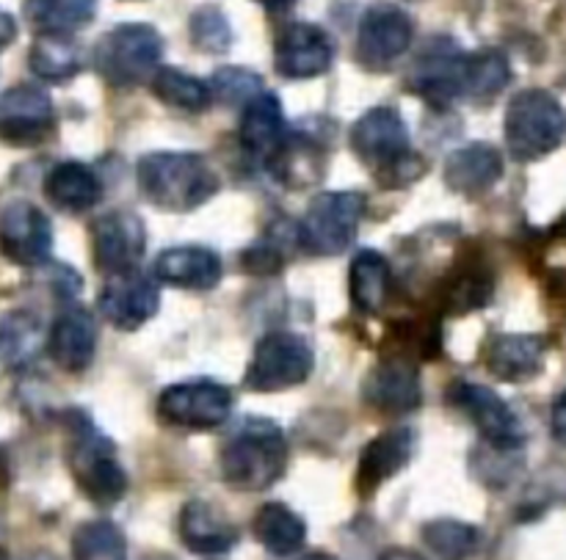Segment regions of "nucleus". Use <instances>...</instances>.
<instances>
[{
    "label": "nucleus",
    "mask_w": 566,
    "mask_h": 560,
    "mask_svg": "<svg viewBox=\"0 0 566 560\" xmlns=\"http://www.w3.org/2000/svg\"><path fill=\"white\" fill-rule=\"evenodd\" d=\"M332 59H335V42L324 28L313 22H291L276 39V72L291 81L324 75L332 66Z\"/></svg>",
    "instance_id": "obj_14"
},
{
    "label": "nucleus",
    "mask_w": 566,
    "mask_h": 560,
    "mask_svg": "<svg viewBox=\"0 0 566 560\" xmlns=\"http://www.w3.org/2000/svg\"><path fill=\"white\" fill-rule=\"evenodd\" d=\"M144 197L171 213H188L219 193L221 180L213 166L197 152H153L138 163Z\"/></svg>",
    "instance_id": "obj_3"
},
{
    "label": "nucleus",
    "mask_w": 566,
    "mask_h": 560,
    "mask_svg": "<svg viewBox=\"0 0 566 560\" xmlns=\"http://www.w3.org/2000/svg\"><path fill=\"white\" fill-rule=\"evenodd\" d=\"M468 59L470 53H462L451 42H437L412 66L409 88L434 105L468 97Z\"/></svg>",
    "instance_id": "obj_13"
},
{
    "label": "nucleus",
    "mask_w": 566,
    "mask_h": 560,
    "mask_svg": "<svg viewBox=\"0 0 566 560\" xmlns=\"http://www.w3.org/2000/svg\"><path fill=\"white\" fill-rule=\"evenodd\" d=\"M66 467L83 495L97 506H114L125 497L127 475L116 458V447L94 420L83 412H66Z\"/></svg>",
    "instance_id": "obj_1"
},
{
    "label": "nucleus",
    "mask_w": 566,
    "mask_h": 560,
    "mask_svg": "<svg viewBox=\"0 0 566 560\" xmlns=\"http://www.w3.org/2000/svg\"><path fill=\"white\" fill-rule=\"evenodd\" d=\"M97 0H25V17L39 33H72L92 22Z\"/></svg>",
    "instance_id": "obj_30"
},
{
    "label": "nucleus",
    "mask_w": 566,
    "mask_h": 560,
    "mask_svg": "<svg viewBox=\"0 0 566 560\" xmlns=\"http://www.w3.org/2000/svg\"><path fill=\"white\" fill-rule=\"evenodd\" d=\"M97 348V326L88 309L70 307L55 318L48 337V351L53 362L66 373H83L92 364Z\"/></svg>",
    "instance_id": "obj_19"
},
{
    "label": "nucleus",
    "mask_w": 566,
    "mask_h": 560,
    "mask_svg": "<svg viewBox=\"0 0 566 560\" xmlns=\"http://www.w3.org/2000/svg\"><path fill=\"white\" fill-rule=\"evenodd\" d=\"M365 208L368 202L359 191L321 193L310 202L307 215L298 226V241L315 257L343 254L357 237Z\"/></svg>",
    "instance_id": "obj_7"
},
{
    "label": "nucleus",
    "mask_w": 566,
    "mask_h": 560,
    "mask_svg": "<svg viewBox=\"0 0 566 560\" xmlns=\"http://www.w3.org/2000/svg\"><path fill=\"white\" fill-rule=\"evenodd\" d=\"M238 138H241V144L249 149V152L263 155V158L269 160H274L276 155L285 149L287 125H285V114H282V105L280 99H276V94L263 92L243 105Z\"/></svg>",
    "instance_id": "obj_22"
},
{
    "label": "nucleus",
    "mask_w": 566,
    "mask_h": 560,
    "mask_svg": "<svg viewBox=\"0 0 566 560\" xmlns=\"http://www.w3.org/2000/svg\"><path fill=\"white\" fill-rule=\"evenodd\" d=\"M243 265L254 271V274H274V271L282 268V254L274 246H269V243H260V246L249 249Z\"/></svg>",
    "instance_id": "obj_38"
},
{
    "label": "nucleus",
    "mask_w": 566,
    "mask_h": 560,
    "mask_svg": "<svg viewBox=\"0 0 566 560\" xmlns=\"http://www.w3.org/2000/svg\"><path fill=\"white\" fill-rule=\"evenodd\" d=\"M147 560H166V558H160V556H158V558H147Z\"/></svg>",
    "instance_id": "obj_45"
},
{
    "label": "nucleus",
    "mask_w": 566,
    "mask_h": 560,
    "mask_svg": "<svg viewBox=\"0 0 566 560\" xmlns=\"http://www.w3.org/2000/svg\"><path fill=\"white\" fill-rule=\"evenodd\" d=\"M313 348L293 331H271L254 348L247 384L258 392H280L304 384L313 373Z\"/></svg>",
    "instance_id": "obj_8"
},
{
    "label": "nucleus",
    "mask_w": 566,
    "mask_h": 560,
    "mask_svg": "<svg viewBox=\"0 0 566 560\" xmlns=\"http://www.w3.org/2000/svg\"><path fill=\"white\" fill-rule=\"evenodd\" d=\"M287 442L271 420H247L219 456L221 478L241 492H263L285 475Z\"/></svg>",
    "instance_id": "obj_4"
},
{
    "label": "nucleus",
    "mask_w": 566,
    "mask_h": 560,
    "mask_svg": "<svg viewBox=\"0 0 566 560\" xmlns=\"http://www.w3.org/2000/svg\"><path fill=\"white\" fill-rule=\"evenodd\" d=\"M53 249V226L31 202H11L0 215V252L14 265H39Z\"/></svg>",
    "instance_id": "obj_15"
},
{
    "label": "nucleus",
    "mask_w": 566,
    "mask_h": 560,
    "mask_svg": "<svg viewBox=\"0 0 566 560\" xmlns=\"http://www.w3.org/2000/svg\"><path fill=\"white\" fill-rule=\"evenodd\" d=\"M392 290L390 263L379 252H359L348 271V293L359 313H379Z\"/></svg>",
    "instance_id": "obj_28"
},
{
    "label": "nucleus",
    "mask_w": 566,
    "mask_h": 560,
    "mask_svg": "<svg viewBox=\"0 0 566 560\" xmlns=\"http://www.w3.org/2000/svg\"><path fill=\"white\" fill-rule=\"evenodd\" d=\"M254 536L271 556H293L307 541V525L282 503H265L254 514Z\"/></svg>",
    "instance_id": "obj_29"
},
{
    "label": "nucleus",
    "mask_w": 566,
    "mask_h": 560,
    "mask_svg": "<svg viewBox=\"0 0 566 560\" xmlns=\"http://www.w3.org/2000/svg\"><path fill=\"white\" fill-rule=\"evenodd\" d=\"M354 155L376 171L385 188H401L423 175V158L409 149V130L401 114L387 105L370 108L352 127Z\"/></svg>",
    "instance_id": "obj_2"
},
{
    "label": "nucleus",
    "mask_w": 566,
    "mask_h": 560,
    "mask_svg": "<svg viewBox=\"0 0 566 560\" xmlns=\"http://www.w3.org/2000/svg\"><path fill=\"white\" fill-rule=\"evenodd\" d=\"M566 133V110L545 88H525L509 103L503 136L509 155L523 163L539 160L558 149Z\"/></svg>",
    "instance_id": "obj_5"
},
{
    "label": "nucleus",
    "mask_w": 566,
    "mask_h": 560,
    "mask_svg": "<svg viewBox=\"0 0 566 560\" xmlns=\"http://www.w3.org/2000/svg\"><path fill=\"white\" fill-rule=\"evenodd\" d=\"M412 36L415 25L407 11L392 3H376L359 22L357 59L368 70H385L407 53Z\"/></svg>",
    "instance_id": "obj_11"
},
{
    "label": "nucleus",
    "mask_w": 566,
    "mask_h": 560,
    "mask_svg": "<svg viewBox=\"0 0 566 560\" xmlns=\"http://www.w3.org/2000/svg\"><path fill=\"white\" fill-rule=\"evenodd\" d=\"M191 39L205 53H227L232 44V28L224 11L216 6H202L191 14Z\"/></svg>",
    "instance_id": "obj_36"
},
{
    "label": "nucleus",
    "mask_w": 566,
    "mask_h": 560,
    "mask_svg": "<svg viewBox=\"0 0 566 560\" xmlns=\"http://www.w3.org/2000/svg\"><path fill=\"white\" fill-rule=\"evenodd\" d=\"M547 346L536 335H495L486 342L484 364L501 381H528L545 368Z\"/></svg>",
    "instance_id": "obj_21"
},
{
    "label": "nucleus",
    "mask_w": 566,
    "mask_h": 560,
    "mask_svg": "<svg viewBox=\"0 0 566 560\" xmlns=\"http://www.w3.org/2000/svg\"><path fill=\"white\" fill-rule=\"evenodd\" d=\"M42 342L39 320L28 313H11L0 320V357L9 364H22Z\"/></svg>",
    "instance_id": "obj_34"
},
{
    "label": "nucleus",
    "mask_w": 566,
    "mask_h": 560,
    "mask_svg": "<svg viewBox=\"0 0 566 560\" xmlns=\"http://www.w3.org/2000/svg\"><path fill=\"white\" fill-rule=\"evenodd\" d=\"M260 6H265V9H287L291 3H296V0H258Z\"/></svg>",
    "instance_id": "obj_42"
},
{
    "label": "nucleus",
    "mask_w": 566,
    "mask_h": 560,
    "mask_svg": "<svg viewBox=\"0 0 566 560\" xmlns=\"http://www.w3.org/2000/svg\"><path fill=\"white\" fill-rule=\"evenodd\" d=\"M379 560H426V558H420L418 552H412V550H385L379 556Z\"/></svg>",
    "instance_id": "obj_41"
},
{
    "label": "nucleus",
    "mask_w": 566,
    "mask_h": 560,
    "mask_svg": "<svg viewBox=\"0 0 566 560\" xmlns=\"http://www.w3.org/2000/svg\"><path fill=\"white\" fill-rule=\"evenodd\" d=\"M512 77L506 55L497 50H479L468 59V97L486 99L495 97Z\"/></svg>",
    "instance_id": "obj_35"
},
{
    "label": "nucleus",
    "mask_w": 566,
    "mask_h": 560,
    "mask_svg": "<svg viewBox=\"0 0 566 560\" xmlns=\"http://www.w3.org/2000/svg\"><path fill=\"white\" fill-rule=\"evenodd\" d=\"M53 103L44 88L25 83L0 97V141L31 147L53 130Z\"/></svg>",
    "instance_id": "obj_16"
},
{
    "label": "nucleus",
    "mask_w": 566,
    "mask_h": 560,
    "mask_svg": "<svg viewBox=\"0 0 566 560\" xmlns=\"http://www.w3.org/2000/svg\"><path fill=\"white\" fill-rule=\"evenodd\" d=\"M155 276L186 290H210L221 279V260L205 246L166 249L155 260Z\"/></svg>",
    "instance_id": "obj_23"
},
{
    "label": "nucleus",
    "mask_w": 566,
    "mask_h": 560,
    "mask_svg": "<svg viewBox=\"0 0 566 560\" xmlns=\"http://www.w3.org/2000/svg\"><path fill=\"white\" fill-rule=\"evenodd\" d=\"M451 403L473 420L481 436L497 451H517L525 445L523 423L497 392L481 384H470V381H459L451 387Z\"/></svg>",
    "instance_id": "obj_10"
},
{
    "label": "nucleus",
    "mask_w": 566,
    "mask_h": 560,
    "mask_svg": "<svg viewBox=\"0 0 566 560\" xmlns=\"http://www.w3.org/2000/svg\"><path fill=\"white\" fill-rule=\"evenodd\" d=\"M415 451V434L409 429H392L385 431L381 436H376L368 447L359 456V473H357V486L363 495L379 489L385 480H390L392 475L401 473L409 464Z\"/></svg>",
    "instance_id": "obj_24"
},
{
    "label": "nucleus",
    "mask_w": 566,
    "mask_h": 560,
    "mask_svg": "<svg viewBox=\"0 0 566 560\" xmlns=\"http://www.w3.org/2000/svg\"><path fill=\"white\" fill-rule=\"evenodd\" d=\"M17 36V25H14V17L9 14V11L0 9V50L6 47V44L14 42Z\"/></svg>",
    "instance_id": "obj_40"
},
{
    "label": "nucleus",
    "mask_w": 566,
    "mask_h": 560,
    "mask_svg": "<svg viewBox=\"0 0 566 560\" xmlns=\"http://www.w3.org/2000/svg\"><path fill=\"white\" fill-rule=\"evenodd\" d=\"M44 193L59 210L83 213L99 202L103 186H99V177L94 175V169L70 160V163H59L55 169H50V175L44 177Z\"/></svg>",
    "instance_id": "obj_26"
},
{
    "label": "nucleus",
    "mask_w": 566,
    "mask_h": 560,
    "mask_svg": "<svg viewBox=\"0 0 566 560\" xmlns=\"http://www.w3.org/2000/svg\"><path fill=\"white\" fill-rule=\"evenodd\" d=\"M160 55H164V42L153 25L125 22L99 39L94 64L111 86L130 88L153 81L155 72L160 70Z\"/></svg>",
    "instance_id": "obj_6"
},
{
    "label": "nucleus",
    "mask_w": 566,
    "mask_h": 560,
    "mask_svg": "<svg viewBox=\"0 0 566 560\" xmlns=\"http://www.w3.org/2000/svg\"><path fill=\"white\" fill-rule=\"evenodd\" d=\"M210 92H213V97L224 99V103L247 105L249 99L263 94V77L252 70H241V66H221L213 75Z\"/></svg>",
    "instance_id": "obj_37"
},
{
    "label": "nucleus",
    "mask_w": 566,
    "mask_h": 560,
    "mask_svg": "<svg viewBox=\"0 0 566 560\" xmlns=\"http://www.w3.org/2000/svg\"><path fill=\"white\" fill-rule=\"evenodd\" d=\"M503 177V158L490 144H468L446 163V186L464 197H481Z\"/></svg>",
    "instance_id": "obj_25"
},
{
    "label": "nucleus",
    "mask_w": 566,
    "mask_h": 560,
    "mask_svg": "<svg viewBox=\"0 0 566 560\" xmlns=\"http://www.w3.org/2000/svg\"><path fill=\"white\" fill-rule=\"evenodd\" d=\"M72 560H127L125 533L108 519L81 525L72 536Z\"/></svg>",
    "instance_id": "obj_33"
},
{
    "label": "nucleus",
    "mask_w": 566,
    "mask_h": 560,
    "mask_svg": "<svg viewBox=\"0 0 566 560\" xmlns=\"http://www.w3.org/2000/svg\"><path fill=\"white\" fill-rule=\"evenodd\" d=\"M0 560H9V556L3 552V547H0Z\"/></svg>",
    "instance_id": "obj_44"
},
{
    "label": "nucleus",
    "mask_w": 566,
    "mask_h": 560,
    "mask_svg": "<svg viewBox=\"0 0 566 560\" xmlns=\"http://www.w3.org/2000/svg\"><path fill=\"white\" fill-rule=\"evenodd\" d=\"M553 434H556V440L562 445H566V390L553 403Z\"/></svg>",
    "instance_id": "obj_39"
},
{
    "label": "nucleus",
    "mask_w": 566,
    "mask_h": 560,
    "mask_svg": "<svg viewBox=\"0 0 566 560\" xmlns=\"http://www.w3.org/2000/svg\"><path fill=\"white\" fill-rule=\"evenodd\" d=\"M147 246V230L136 213L114 210L92 224L94 263L103 274H125L136 268Z\"/></svg>",
    "instance_id": "obj_12"
},
{
    "label": "nucleus",
    "mask_w": 566,
    "mask_h": 560,
    "mask_svg": "<svg viewBox=\"0 0 566 560\" xmlns=\"http://www.w3.org/2000/svg\"><path fill=\"white\" fill-rule=\"evenodd\" d=\"M365 403L385 414H403L420 406V373L407 357H390L365 379Z\"/></svg>",
    "instance_id": "obj_18"
},
{
    "label": "nucleus",
    "mask_w": 566,
    "mask_h": 560,
    "mask_svg": "<svg viewBox=\"0 0 566 560\" xmlns=\"http://www.w3.org/2000/svg\"><path fill=\"white\" fill-rule=\"evenodd\" d=\"M423 541L440 560H468L479 552V528L457 519H434L423 528Z\"/></svg>",
    "instance_id": "obj_32"
},
{
    "label": "nucleus",
    "mask_w": 566,
    "mask_h": 560,
    "mask_svg": "<svg viewBox=\"0 0 566 560\" xmlns=\"http://www.w3.org/2000/svg\"><path fill=\"white\" fill-rule=\"evenodd\" d=\"M153 92L160 103L171 105V108L182 110H205L213 103V92H210V83L199 81V77L186 75L182 70H171V66H160L155 72Z\"/></svg>",
    "instance_id": "obj_31"
},
{
    "label": "nucleus",
    "mask_w": 566,
    "mask_h": 560,
    "mask_svg": "<svg viewBox=\"0 0 566 560\" xmlns=\"http://www.w3.org/2000/svg\"><path fill=\"white\" fill-rule=\"evenodd\" d=\"M99 313L108 324L116 329H138L155 318L160 304L158 285L149 276L138 274L136 268L125 271V274H114L105 282L103 293H99Z\"/></svg>",
    "instance_id": "obj_17"
},
{
    "label": "nucleus",
    "mask_w": 566,
    "mask_h": 560,
    "mask_svg": "<svg viewBox=\"0 0 566 560\" xmlns=\"http://www.w3.org/2000/svg\"><path fill=\"white\" fill-rule=\"evenodd\" d=\"M177 530L182 545L197 556H224L238 545L235 522L205 500H191L182 506Z\"/></svg>",
    "instance_id": "obj_20"
},
{
    "label": "nucleus",
    "mask_w": 566,
    "mask_h": 560,
    "mask_svg": "<svg viewBox=\"0 0 566 560\" xmlns=\"http://www.w3.org/2000/svg\"><path fill=\"white\" fill-rule=\"evenodd\" d=\"M302 560H337L335 556H326V552H310V556H304Z\"/></svg>",
    "instance_id": "obj_43"
},
{
    "label": "nucleus",
    "mask_w": 566,
    "mask_h": 560,
    "mask_svg": "<svg viewBox=\"0 0 566 560\" xmlns=\"http://www.w3.org/2000/svg\"><path fill=\"white\" fill-rule=\"evenodd\" d=\"M232 412V392L216 381H186L166 387L158 398L164 423L180 429H216Z\"/></svg>",
    "instance_id": "obj_9"
},
{
    "label": "nucleus",
    "mask_w": 566,
    "mask_h": 560,
    "mask_svg": "<svg viewBox=\"0 0 566 560\" xmlns=\"http://www.w3.org/2000/svg\"><path fill=\"white\" fill-rule=\"evenodd\" d=\"M28 66L42 81L64 83L83 70V50L70 33H39L28 53Z\"/></svg>",
    "instance_id": "obj_27"
}]
</instances>
